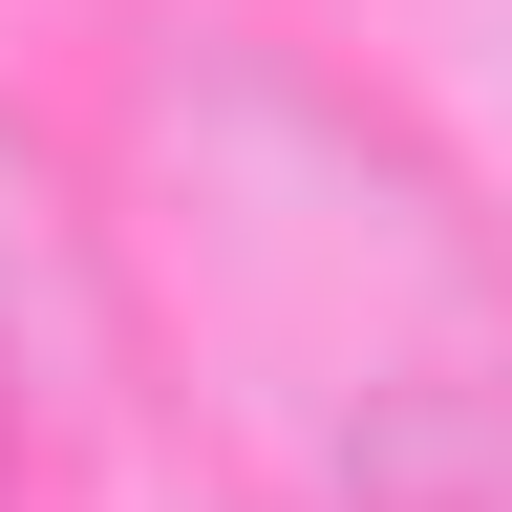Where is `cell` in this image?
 <instances>
[{
    "label": "cell",
    "instance_id": "6da1fadb",
    "mask_svg": "<svg viewBox=\"0 0 512 512\" xmlns=\"http://www.w3.org/2000/svg\"><path fill=\"white\" fill-rule=\"evenodd\" d=\"M342 512H512V363H427L342 427Z\"/></svg>",
    "mask_w": 512,
    "mask_h": 512
}]
</instances>
